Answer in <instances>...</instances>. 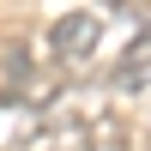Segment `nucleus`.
<instances>
[{"instance_id": "7ed1b4c3", "label": "nucleus", "mask_w": 151, "mask_h": 151, "mask_svg": "<svg viewBox=\"0 0 151 151\" xmlns=\"http://www.w3.org/2000/svg\"><path fill=\"white\" fill-rule=\"evenodd\" d=\"M85 151H127V127H121V121H97V127H85Z\"/></svg>"}, {"instance_id": "f03ea898", "label": "nucleus", "mask_w": 151, "mask_h": 151, "mask_svg": "<svg viewBox=\"0 0 151 151\" xmlns=\"http://www.w3.org/2000/svg\"><path fill=\"white\" fill-rule=\"evenodd\" d=\"M115 91H127V97H151V36H133L127 55L115 60Z\"/></svg>"}, {"instance_id": "f257e3e1", "label": "nucleus", "mask_w": 151, "mask_h": 151, "mask_svg": "<svg viewBox=\"0 0 151 151\" xmlns=\"http://www.w3.org/2000/svg\"><path fill=\"white\" fill-rule=\"evenodd\" d=\"M97 42H103V12H60L55 24H48V55L67 60V67H79L85 55H97Z\"/></svg>"}]
</instances>
